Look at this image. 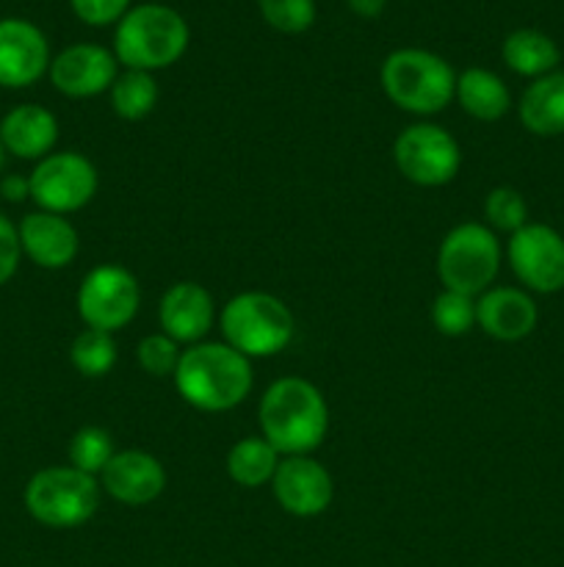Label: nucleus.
Instances as JSON below:
<instances>
[{
  "label": "nucleus",
  "instance_id": "f257e3e1",
  "mask_svg": "<svg viewBox=\"0 0 564 567\" xmlns=\"http://www.w3.org/2000/svg\"><path fill=\"white\" fill-rule=\"evenodd\" d=\"M258 415L260 435L282 457L315 452L330 430V408L324 393L302 377H282L271 382L260 399Z\"/></svg>",
  "mask_w": 564,
  "mask_h": 567
},
{
  "label": "nucleus",
  "instance_id": "f03ea898",
  "mask_svg": "<svg viewBox=\"0 0 564 567\" xmlns=\"http://www.w3.org/2000/svg\"><path fill=\"white\" fill-rule=\"evenodd\" d=\"M252 363L224 341H202L180 354L175 385L182 402L202 413H227L252 391Z\"/></svg>",
  "mask_w": 564,
  "mask_h": 567
},
{
  "label": "nucleus",
  "instance_id": "7ed1b4c3",
  "mask_svg": "<svg viewBox=\"0 0 564 567\" xmlns=\"http://www.w3.org/2000/svg\"><path fill=\"white\" fill-rule=\"evenodd\" d=\"M188 48V25L175 9L160 3L136 6L119 20L114 53L127 70L155 72L182 59Z\"/></svg>",
  "mask_w": 564,
  "mask_h": 567
},
{
  "label": "nucleus",
  "instance_id": "20e7f679",
  "mask_svg": "<svg viewBox=\"0 0 564 567\" xmlns=\"http://www.w3.org/2000/svg\"><path fill=\"white\" fill-rule=\"evenodd\" d=\"M379 78L387 100L407 114L431 116L448 109L457 94V72L429 50H396L385 59Z\"/></svg>",
  "mask_w": 564,
  "mask_h": 567
},
{
  "label": "nucleus",
  "instance_id": "39448f33",
  "mask_svg": "<svg viewBox=\"0 0 564 567\" xmlns=\"http://www.w3.org/2000/svg\"><path fill=\"white\" fill-rule=\"evenodd\" d=\"M219 327L224 343L243 358H271L293 341L296 321L291 308L274 293L243 291L221 308Z\"/></svg>",
  "mask_w": 564,
  "mask_h": 567
},
{
  "label": "nucleus",
  "instance_id": "423d86ee",
  "mask_svg": "<svg viewBox=\"0 0 564 567\" xmlns=\"http://www.w3.org/2000/svg\"><path fill=\"white\" fill-rule=\"evenodd\" d=\"M97 476H88L72 465H53L31 476L25 487V509L33 520L50 529H75L94 518L100 507Z\"/></svg>",
  "mask_w": 564,
  "mask_h": 567
},
{
  "label": "nucleus",
  "instance_id": "0eeeda50",
  "mask_svg": "<svg viewBox=\"0 0 564 567\" xmlns=\"http://www.w3.org/2000/svg\"><path fill=\"white\" fill-rule=\"evenodd\" d=\"M501 271V241L490 227L462 221L446 233L437 249V277L446 291L481 297Z\"/></svg>",
  "mask_w": 564,
  "mask_h": 567
},
{
  "label": "nucleus",
  "instance_id": "6e6552de",
  "mask_svg": "<svg viewBox=\"0 0 564 567\" xmlns=\"http://www.w3.org/2000/svg\"><path fill=\"white\" fill-rule=\"evenodd\" d=\"M393 161L409 183L437 188L457 177L459 166H462V150L446 127L418 122L398 133L396 144H393Z\"/></svg>",
  "mask_w": 564,
  "mask_h": 567
},
{
  "label": "nucleus",
  "instance_id": "1a4fd4ad",
  "mask_svg": "<svg viewBox=\"0 0 564 567\" xmlns=\"http://www.w3.org/2000/svg\"><path fill=\"white\" fill-rule=\"evenodd\" d=\"M28 183H31V199L39 205V210L66 216L92 203L100 177L86 155L70 150V153H50L48 158L36 161Z\"/></svg>",
  "mask_w": 564,
  "mask_h": 567
},
{
  "label": "nucleus",
  "instance_id": "9d476101",
  "mask_svg": "<svg viewBox=\"0 0 564 567\" xmlns=\"http://www.w3.org/2000/svg\"><path fill=\"white\" fill-rule=\"evenodd\" d=\"M77 316L92 330L114 336L116 330L130 324L142 305V288L127 269L116 264L94 266L77 288Z\"/></svg>",
  "mask_w": 564,
  "mask_h": 567
},
{
  "label": "nucleus",
  "instance_id": "9b49d317",
  "mask_svg": "<svg viewBox=\"0 0 564 567\" xmlns=\"http://www.w3.org/2000/svg\"><path fill=\"white\" fill-rule=\"evenodd\" d=\"M509 266L525 288L556 293L564 288V238L547 225H525L509 238Z\"/></svg>",
  "mask_w": 564,
  "mask_h": 567
},
{
  "label": "nucleus",
  "instance_id": "f8f14e48",
  "mask_svg": "<svg viewBox=\"0 0 564 567\" xmlns=\"http://www.w3.org/2000/svg\"><path fill=\"white\" fill-rule=\"evenodd\" d=\"M271 491H274L276 504L288 515L315 518L332 504L335 485H332L330 471L318 460H313L310 454H299V457L280 460V468L271 480Z\"/></svg>",
  "mask_w": 564,
  "mask_h": 567
},
{
  "label": "nucleus",
  "instance_id": "ddd939ff",
  "mask_svg": "<svg viewBox=\"0 0 564 567\" xmlns=\"http://www.w3.org/2000/svg\"><path fill=\"white\" fill-rule=\"evenodd\" d=\"M116 55L100 44H70L50 61V81L61 94L72 100L97 97L111 92L116 81Z\"/></svg>",
  "mask_w": 564,
  "mask_h": 567
},
{
  "label": "nucleus",
  "instance_id": "4468645a",
  "mask_svg": "<svg viewBox=\"0 0 564 567\" xmlns=\"http://www.w3.org/2000/svg\"><path fill=\"white\" fill-rule=\"evenodd\" d=\"M158 321L164 336H169L175 343H188V347L202 343L216 324L213 297L199 282H175L160 297Z\"/></svg>",
  "mask_w": 564,
  "mask_h": 567
},
{
  "label": "nucleus",
  "instance_id": "2eb2a0df",
  "mask_svg": "<svg viewBox=\"0 0 564 567\" xmlns=\"http://www.w3.org/2000/svg\"><path fill=\"white\" fill-rule=\"evenodd\" d=\"M50 70L44 33L28 20H0V86L22 89Z\"/></svg>",
  "mask_w": 564,
  "mask_h": 567
},
{
  "label": "nucleus",
  "instance_id": "dca6fc26",
  "mask_svg": "<svg viewBox=\"0 0 564 567\" xmlns=\"http://www.w3.org/2000/svg\"><path fill=\"white\" fill-rule=\"evenodd\" d=\"M100 487L114 502L127 504V507H144L164 493L166 471L160 460L149 452L127 449V452H116L111 457V463L100 474Z\"/></svg>",
  "mask_w": 564,
  "mask_h": 567
},
{
  "label": "nucleus",
  "instance_id": "f3484780",
  "mask_svg": "<svg viewBox=\"0 0 564 567\" xmlns=\"http://www.w3.org/2000/svg\"><path fill=\"white\" fill-rule=\"evenodd\" d=\"M17 233H20L22 255H28L39 269H66L81 249V238L72 221L48 210L28 214Z\"/></svg>",
  "mask_w": 564,
  "mask_h": 567
},
{
  "label": "nucleus",
  "instance_id": "a211bd4d",
  "mask_svg": "<svg viewBox=\"0 0 564 567\" xmlns=\"http://www.w3.org/2000/svg\"><path fill=\"white\" fill-rule=\"evenodd\" d=\"M536 305L520 288H487L476 299V324L495 341H523L536 327Z\"/></svg>",
  "mask_w": 564,
  "mask_h": 567
},
{
  "label": "nucleus",
  "instance_id": "6ab92c4d",
  "mask_svg": "<svg viewBox=\"0 0 564 567\" xmlns=\"http://www.w3.org/2000/svg\"><path fill=\"white\" fill-rule=\"evenodd\" d=\"M59 142V120L44 105L22 103L0 120V144L22 161H42Z\"/></svg>",
  "mask_w": 564,
  "mask_h": 567
},
{
  "label": "nucleus",
  "instance_id": "aec40b11",
  "mask_svg": "<svg viewBox=\"0 0 564 567\" xmlns=\"http://www.w3.org/2000/svg\"><path fill=\"white\" fill-rule=\"evenodd\" d=\"M520 122L534 136L564 133V72L536 78L520 97Z\"/></svg>",
  "mask_w": 564,
  "mask_h": 567
},
{
  "label": "nucleus",
  "instance_id": "412c9836",
  "mask_svg": "<svg viewBox=\"0 0 564 567\" xmlns=\"http://www.w3.org/2000/svg\"><path fill=\"white\" fill-rule=\"evenodd\" d=\"M462 111L479 122H495L506 116L512 97L509 89L495 72L481 70V66H470L457 78V94Z\"/></svg>",
  "mask_w": 564,
  "mask_h": 567
},
{
  "label": "nucleus",
  "instance_id": "4be33fe9",
  "mask_svg": "<svg viewBox=\"0 0 564 567\" xmlns=\"http://www.w3.org/2000/svg\"><path fill=\"white\" fill-rule=\"evenodd\" d=\"M280 460L282 454L263 435L243 437L227 454V474L236 485L252 491V487L271 485L276 468H280Z\"/></svg>",
  "mask_w": 564,
  "mask_h": 567
},
{
  "label": "nucleus",
  "instance_id": "5701e85b",
  "mask_svg": "<svg viewBox=\"0 0 564 567\" xmlns=\"http://www.w3.org/2000/svg\"><path fill=\"white\" fill-rule=\"evenodd\" d=\"M503 61L518 75L542 78L556 70L558 48L545 33L520 28V31L509 33L506 42H503Z\"/></svg>",
  "mask_w": 564,
  "mask_h": 567
},
{
  "label": "nucleus",
  "instance_id": "b1692460",
  "mask_svg": "<svg viewBox=\"0 0 564 567\" xmlns=\"http://www.w3.org/2000/svg\"><path fill=\"white\" fill-rule=\"evenodd\" d=\"M111 105H114V114L125 122H138L153 114L158 105V83L153 72L125 70L116 75L111 86Z\"/></svg>",
  "mask_w": 564,
  "mask_h": 567
},
{
  "label": "nucleus",
  "instance_id": "393cba45",
  "mask_svg": "<svg viewBox=\"0 0 564 567\" xmlns=\"http://www.w3.org/2000/svg\"><path fill=\"white\" fill-rule=\"evenodd\" d=\"M70 360H72V365H75L77 374L92 377V380L111 374V369L116 365L114 336H111V332L92 330V327H88V330H83L81 336L72 341Z\"/></svg>",
  "mask_w": 564,
  "mask_h": 567
},
{
  "label": "nucleus",
  "instance_id": "a878e982",
  "mask_svg": "<svg viewBox=\"0 0 564 567\" xmlns=\"http://www.w3.org/2000/svg\"><path fill=\"white\" fill-rule=\"evenodd\" d=\"M114 454V441L100 426H83L70 441V465L88 476L103 474Z\"/></svg>",
  "mask_w": 564,
  "mask_h": 567
},
{
  "label": "nucleus",
  "instance_id": "bb28decb",
  "mask_svg": "<svg viewBox=\"0 0 564 567\" xmlns=\"http://www.w3.org/2000/svg\"><path fill=\"white\" fill-rule=\"evenodd\" d=\"M431 324L448 338L468 336L476 327V299L457 291H442L431 302Z\"/></svg>",
  "mask_w": 564,
  "mask_h": 567
},
{
  "label": "nucleus",
  "instance_id": "cd10ccee",
  "mask_svg": "<svg viewBox=\"0 0 564 567\" xmlns=\"http://www.w3.org/2000/svg\"><path fill=\"white\" fill-rule=\"evenodd\" d=\"M484 216L495 230L512 236L520 227L529 225V205H525L523 194L520 192H514V188L509 186H498L487 194Z\"/></svg>",
  "mask_w": 564,
  "mask_h": 567
},
{
  "label": "nucleus",
  "instance_id": "c85d7f7f",
  "mask_svg": "<svg viewBox=\"0 0 564 567\" xmlns=\"http://www.w3.org/2000/svg\"><path fill=\"white\" fill-rule=\"evenodd\" d=\"M260 14L274 31L304 33L315 22L313 0H258Z\"/></svg>",
  "mask_w": 564,
  "mask_h": 567
},
{
  "label": "nucleus",
  "instance_id": "c756f323",
  "mask_svg": "<svg viewBox=\"0 0 564 567\" xmlns=\"http://www.w3.org/2000/svg\"><path fill=\"white\" fill-rule=\"evenodd\" d=\"M180 349L164 332H155V336L142 338L136 349V360L142 365L144 374L153 377H175L177 363H180Z\"/></svg>",
  "mask_w": 564,
  "mask_h": 567
},
{
  "label": "nucleus",
  "instance_id": "7c9ffc66",
  "mask_svg": "<svg viewBox=\"0 0 564 567\" xmlns=\"http://www.w3.org/2000/svg\"><path fill=\"white\" fill-rule=\"evenodd\" d=\"M77 20L86 25H111L127 14L130 0H70Z\"/></svg>",
  "mask_w": 564,
  "mask_h": 567
},
{
  "label": "nucleus",
  "instance_id": "2f4dec72",
  "mask_svg": "<svg viewBox=\"0 0 564 567\" xmlns=\"http://www.w3.org/2000/svg\"><path fill=\"white\" fill-rule=\"evenodd\" d=\"M20 258H22L20 233H17V227L0 214V286H6V282L17 275Z\"/></svg>",
  "mask_w": 564,
  "mask_h": 567
},
{
  "label": "nucleus",
  "instance_id": "473e14b6",
  "mask_svg": "<svg viewBox=\"0 0 564 567\" xmlns=\"http://www.w3.org/2000/svg\"><path fill=\"white\" fill-rule=\"evenodd\" d=\"M0 192H3V197L9 203H22V199L31 197V183H28V177L11 175L0 183Z\"/></svg>",
  "mask_w": 564,
  "mask_h": 567
},
{
  "label": "nucleus",
  "instance_id": "72a5a7b5",
  "mask_svg": "<svg viewBox=\"0 0 564 567\" xmlns=\"http://www.w3.org/2000/svg\"><path fill=\"white\" fill-rule=\"evenodd\" d=\"M346 3L354 14L365 17V20H374V17H379L385 11L387 0H346Z\"/></svg>",
  "mask_w": 564,
  "mask_h": 567
},
{
  "label": "nucleus",
  "instance_id": "f704fd0d",
  "mask_svg": "<svg viewBox=\"0 0 564 567\" xmlns=\"http://www.w3.org/2000/svg\"><path fill=\"white\" fill-rule=\"evenodd\" d=\"M3 158H6V150H3V144H0V172H3Z\"/></svg>",
  "mask_w": 564,
  "mask_h": 567
}]
</instances>
